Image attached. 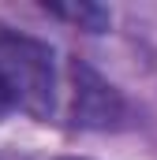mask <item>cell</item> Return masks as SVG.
<instances>
[{"instance_id": "obj_3", "label": "cell", "mask_w": 157, "mask_h": 160, "mask_svg": "<svg viewBox=\"0 0 157 160\" xmlns=\"http://www.w3.org/2000/svg\"><path fill=\"white\" fill-rule=\"evenodd\" d=\"M45 11L52 19H64V22L78 26V30H90V34L109 30V8L90 4V0H78V4H45Z\"/></svg>"}, {"instance_id": "obj_1", "label": "cell", "mask_w": 157, "mask_h": 160, "mask_svg": "<svg viewBox=\"0 0 157 160\" xmlns=\"http://www.w3.org/2000/svg\"><path fill=\"white\" fill-rule=\"evenodd\" d=\"M0 89L34 119L56 112V60L45 41L0 22Z\"/></svg>"}, {"instance_id": "obj_4", "label": "cell", "mask_w": 157, "mask_h": 160, "mask_svg": "<svg viewBox=\"0 0 157 160\" xmlns=\"http://www.w3.org/2000/svg\"><path fill=\"white\" fill-rule=\"evenodd\" d=\"M8 112H11V101H8V97H4V89H0V119H4Z\"/></svg>"}, {"instance_id": "obj_2", "label": "cell", "mask_w": 157, "mask_h": 160, "mask_svg": "<svg viewBox=\"0 0 157 160\" xmlns=\"http://www.w3.org/2000/svg\"><path fill=\"white\" fill-rule=\"evenodd\" d=\"M68 78H71V123L94 127V130H109V127H120L123 123V116H127L123 97L90 63L71 60Z\"/></svg>"}, {"instance_id": "obj_5", "label": "cell", "mask_w": 157, "mask_h": 160, "mask_svg": "<svg viewBox=\"0 0 157 160\" xmlns=\"http://www.w3.org/2000/svg\"><path fill=\"white\" fill-rule=\"evenodd\" d=\"M60 160H82V157H60Z\"/></svg>"}]
</instances>
